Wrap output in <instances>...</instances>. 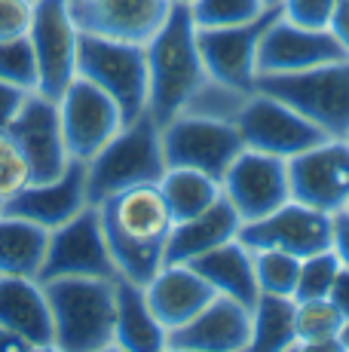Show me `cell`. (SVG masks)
Listing matches in <instances>:
<instances>
[{"mask_svg":"<svg viewBox=\"0 0 349 352\" xmlns=\"http://www.w3.org/2000/svg\"><path fill=\"white\" fill-rule=\"evenodd\" d=\"M98 214L117 276L147 285L166 263V242L174 227L159 187L144 184L107 196L98 202Z\"/></svg>","mask_w":349,"mask_h":352,"instance_id":"obj_1","label":"cell"},{"mask_svg":"<svg viewBox=\"0 0 349 352\" xmlns=\"http://www.w3.org/2000/svg\"><path fill=\"white\" fill-rule=\"evenodd\" d=\"M147 52V113L153 123H169L184 111L209 74L199 52V28L187 6H172L169 19L144 43Z\"/></svg>","mask_w":349,"mask_h":352,"instance_id":"obj_2","label":"cell"},{"mask_svg":"<svg viewBox=\"0 0 349 352\" xmlns=\"http://www.w3.org/2000/svg\"><path fill=\"white\" fill-rule=\"evenodd\" d=\"M169 162L163 153V129L150 113H141L132 123H123L120 132L86 160V190L89 202L98 206L107 196H117L132 187L159 184Z\"/></svg>","mask_w":349,"mask_h":352,"instance_id":"obj_3","label":"cell"},{"mask_svg":"<svg viewBox=\"0 0 349 352\" xmlns=\"http://www.w3.org/2000/svg\"><path fill=\"white\" fill-rule=\"evenodd\" d=\"M40 285L52 313V349H113V279H52Z\"/></svg>","mask_w":349,"mask_h":352,"instance_id":"obj_4","label":"cell"},{"mask_svg":"<svg viewBox=\"0 0 349 352\" xmlns=\"http://www.w3.org/2000/svg\"><path fill=\"white\" fill-rule=\"evenodd\" d=\"M77 77L95 83L117 101L123 123L147 113V52L144 43L80 31Z\"/></svg>","mask_w":349,"mask_h":352,"instance_id":"obj_5","label":"cell"},{"mask_svg":"<svg viewBox=\"0 0 349 352\" xmlns=\"http://www.w3.org/2000/svg\"><path fill=\"white\" fill-rule=\"evenodd\" d=\"M254 89L291 104L297 113L322 129L328 138H346L349 132V58L319 65L297 74H270L258 77Z\"/></svg>","mask_w":349,"mask_h":352,"instance_id":"obj_6","label":"cell"},{"mask_svg":"<svg viewBox=\"0 0 349 352\" xmlns=\"http://www.w3.org/2000/svg\"><path fill=\"white\" fill-rule=\"evenodd\" d=\"M52 279H117L98 206H86L62 227L49 230L37 282Z\"/></svg>","mask_w":349,"mask_h":352,"instance_id":"obj_7","label":"cell"},{"mask_svg":"<svg viewBox=\"0 0 349 352\" xmlns=\"http://www.w3.org/2000/svg\"><path fill=\"white\" fill-rule=\"evenodd\" d=\"M159 129H163V153L169 166L196 168L218 181L245 151L236 123H224V120L178 113Z\"/></svg>","mask_w":349,"mask_h":352,"instance_id":"obj_8","label":"cell"},{"mask_svg":"<svg viewBox=\"0 0 349 352\" xmlns=\"http://www.w3.org/2000/svg\"><path fill=\"white\" fill-rule=\"evenodd\" d=\"M236 129L243 135V144L248 151L270 153L279 160H291L304 153L306 147L319 144L322 129H315L304 113H297L291 104L270 96L264 89H251L236 117Z\"/></svg>","mask_w":349,"mask_h":352,"instance_id":"obj_9","label":"cell"},{"mask_svg":"<svg viewBox=\"0 0 349 352\" xmlns=\"http://www.w3.org/2000/svg\"><path fill=\"white\" fill-rule=\"evenodd\" d=\"M28 40L34 46L40 89L43 96L58 98L77 77V40L80 28L74 22L71 0H37L31 12Z\"/></svg>","mask_w":349,"mask_h":352,"instance_id":"obj_10","label":"cell"},{"mask_svg":"<svg viewBox=\"0 0 349 352\" xmlns=\"http://www.w3.org/2000/svg\"><path fill=\"white\" fill-rule=\"evenodd\" d=\"M291 199L340 214L349 206V144L346 138H322L304 153L288 160Z\"/></svg>","mask_w":349,"mask_h":352,"instance_id":"obj_11","label":"cell"},{"mask_svg":"<svg viewBox=\"0 0 349 352\" xmlns=\"http://www.w3.org/2000/svg\"><path fill=\"white\" fill-rule=\"evenodd\" d=\"M56 101L71 160H92L123 126V113H120L117 101L83 77H74L68 89Z\"/></svg>","mask_w":349,"mask_h":352,"instance_id":"obj_12","label":"cell"},{"mask_svg":"<svg viewBox=\"0 0 349 352\" xmlns=\"http://www.w3.org/2000/svg\"><path fill=\"white\" fill-rule=\"evenodd\" d=\"M239 239L251 252L258 248H279L294 257H310L331 248L334 239V214L310 208L297 199H288L276 212L239 227Z\"/></svg>","mask_w":349,"mask_h":352,"instance_id":"obj_13","label":"cell"},{"mask_svg":"<svg viewBox=\"0 0 349 352\" xmlns=\"http://www.w3.org/2000/svg\"><path fill=\"white\" fill-rule=\"evenodd\" d=\"M279 19V6L264 10L258 19L230 28H199V52L205 74L221 83L251 92L258 83V50L267 28Z\"/></svg>","mask_w":349,"mask_h":352,"instance_id":"obj_14","label":"cell"},{"mask_svg":"<svg viewBox=\"0 0 349 352\" xmlns=\"http://www.w3.org/2000/svg\"><path fill=\"white\" fill-rule=\"evenodd\" d=\"M221 193L236 208L239 221H258L264 214L276 212L291 199L288 184V160L270 157V153L245 151L233 160V166L221 178Z\"/></svg>","mask_w":349,"mask_h":352,"instance_id":"obj_15","label":"cell"},{"mask_svg":"<svg viewBox=\"0 0 349 352\" xmlns=\"http://www.w3.org/2000/svg\"><path fill=\"white\" fill-rule=\"evenodd\" d=\"M6 132L28 160L31 181H52L68 168L71 153L68 144H65L56 98L43 96V92H31Z\"/></svg>","mask_w":349,"mask_h":352,"instance_id":"obj_16","label":"cell"},{"mask_svg":"<svg viewBox=\"0 0 349 352\" xmlns=\"http://www.w3.org/2000/svg\"><path fill=\"white\" fill-rule=\"evenodd\" d=\"M340 58H349V56L328 28H304V25L285 22L279 16L267 28L264 40H260L258 77L310 71V67H319V65L340 62Z\"/></svg>","mask_w":349,"mask_h":352,"instance_id":"obj_17","label":"cell"},{"mask_svg":"<svg viewBox=\"0 0 349 352\" xmlns=\"http://www.w3.org/2000/svg\"><path fill=\"white\" fill-rule=\"evenodd\" d=\"M86 206H92L89 190H86V162L71 160L58 178L31 181L16 196H10L3 202V212L31 221L43 230H56L77 212H83Z\"/></svg>","mask_w":349,"mask_h":352,"instance_id":"obj_18","label":"cell"},{"mask_svg":"<svg viewBox=\"0 0 349 352\" xmlns=\"http://www.w3.org/2000/svg\"><path fill=\"white\" fill-rule=\"evenodd\" d=\"M74 22L80 31L102 37L147 43L169 19V0H71Z\"/></svg>","mask_w":349,"mask_h":352,"instance_id":"obj_19","label":"cell"},{"mask_svg":"<svg viewBox=\"0 0 349 352\" xmlns=\"http://www.w3.org/2000/svg\"><path fill=\"white\" fill-rule=\"evenodd\" d=\"M251 340V309L230 297H218L190 322L169 331L174 352H243Z\"/></svg>","mask_w":349,"mask_h":352,"instance_id":"obj_20","label":"cell"},{"mask_svg":"<svg viewBox=\"0 0 349 352\" xmlns=\"http://www.w3.org/2000/svg\"><path fill=\"white\" fill-rule=\"evenodd\" d=\"M144 294L166 331L181 328L214 300L212 285L190 263H163L157 276L144 285Z\"/></svg>","mask_w":349,"mask_h":352,"instance_id":"obj_21","label":"cell"},{"mask_svg":"<svg viewBox=\"0 0 349 352\" xmlns=\"http://www.w3.org/2000/svg\"><path fill=\"white\" fill-rule=\"evenodd\" d=\"M0 324L28 340L31 349H52V313L37 279L0 276Z\"/></svg>","mask_w":349,"mask_h":352,"instance_id":"obj_22","label":"cell"},{"mask_svg":"<svg viewBox=\"0 0 349 352\" xmlns=\"http://www.w3.org/2000/svg\"><path fill=\"white\" fill-rule=\"evenodd\" d=\"M117 316H113V349L123 352H159L169 349V331L153 316L144 285L123 276L113 279Z\"/></svg>","mask_w":349,"mask_h":352,"instance_id":"obj_23","label":"cell"},{"mask_svg":"<svg viewBox=\"0 0 349 352\" xmlns=\"http://www.w3.org/2000/svg\"><path fill=\"white\" fill-rule=\"evenodd\" d=\"M239 227H243V221H239L236 208L221 196L205 212L193 214V218H187V221H178V224L172 227L169 242H166V263L196 261V257H203L205 252H212V248L236 239Z\"/></svg>","mask_w":349,"mask_h":352,"instance_id":"obj_24","label":"cell"},{"mask_svg":"<svg viewBox=\"0 0 349 352\" xmlns=\"http://www.w3.org/2000/svg\"><path fill=\"white\" fill-rule=\"evenodd\" d=\"M190 267L209 282L218 297H230V300L243 303L248 309L260 297L258 276H254V252L239 236L205 252L196 261H190Z\"/></svg>","mask_w":349,"mask_h":352,"instance_id":"obj_25","label":"cell"},{"mask_svg":"<svg viewBox=\"0 0 349 352\" xmlns=\"http://www.w3.org/2000/svg\"><path fill=\"white\" fill-rule=\"evenodd\" d=\"M46 242H49V230L0 212V276L37 279L46 257Z\"/></svg>","mask_w":349,"mask_h":352,"instance_id":"obj_26","label":"cell"},{"mask_svg":"<svg viewBox=\"0 0 349 352\" xmlns=\"http://www.w3.org/2000/svg\"><path fill=\"white\" fill-rule=\"evenodd\" d=\"M251 352L297 349V300L279 294H260L251 307Z\"/></svg>","mask_w":349,"mask_h":352,"instance_id":"obj_27","label":"cell"},{"mask_svg":"<svg viewBox=\"0 0 349 352\" xmlns=\"http://www.w3.org/2000/svg\"><path fill=\"white\" fill-rule=\"evenodd\" d=\"M159 193H163L166 206L172 212V221H187L193 214L205 212L209 206L221 199V181L212 178L205 172H196V168H181V166H169L166 175L159 178Z\"/></svg>","mask_w":349,"mask_h":352,"instance_id":"obj_28","label":"cell"},{"mask_svg":"<svg viewBox=\"0 0 349 352\" xmlns=\"http://www.w3.org/2000/svg\"><path fill=\"white\" fill-rule=\"evenodd\" d=\"M344 316L328 297L297 300V349H344Z\"/></svg>","mask_w":349,"mask_h":352,"instance_id":"obj_29","label":"cell"},{"mask_svg":"<svg viewBox=\"0 0 349 352\" xmlns=\"http://www.w3.org/2000/svg\"><path fill=\"white\" fill-rule=\"evenodd\" d=\"M245 98H248L245 89H236V86H230V83H221V80H214V77H205L203 83L196 86V92L187 98V104H184V111L181 113L236 123Z\"/></svg>","mask_w":349,"mask_h":352,"instance_id":"obj_30","label":"cell"},{"mask_svg":"<svg viewBox=\"0 0 349 352\" xmlns=\"http://www.w3.org/2000/svg\"><path fill=\"white\" fill-rule=\"evenodd\" d=\"M300 273V257L279 252V248H258L254 252V276H258L260 294L294 297Z\"/></svg>","mask_w":349,"mask_h":352,"instance_id":"obj_31","label":"cell"},{"mask_svg":"<svg viewBox=\"0 0 349 352\" xmlns=\"http://www.w3.org/2000/svg\"><path fill=\"white\" fill-rule=\"evenodd\" d=\"M0 80L19 86L25 92L40 89V71H37L34 46H31L28 34L0 40Z\"/></svg>","mask_w":349,"mask_h":352,"instance_id":"obj_32","label":"cell"},{"mask_svg":"<svg viewBox=\"0 0 349 352\" xmlns=\"http://www.w3.org/2000/svg\"><path fill=\"white\" fill-rule=\"evenodd\" d=\"M264 10V0H196L190 6V16L196 28H230L258 19Z\"/></svg>","mask_w":349,"mask_h":352,"instance_id":"obj_33","label":"cell"},{"mask_svg":"<svg viewBox=\"0 0 349 352\" xmlns=\"http://www.w3.org/2000/svg\"><path fill=\"white\" fill-rule=\"evenodd\" d=\"M344 270L340 257L334 248H325L319 254H310L300 261L297 288H294V300H315V297H328L337 273Z\"/></svg>","mask_w":349,"mask_h":352,"instance_id":"obj_34","label":"cell"},{"mask_svg":"<svg viewBox=\"0 0 349 352\" xmlns=\"http://www.w3.org/2000/svg\"><path fill=\"white\" fill-rule=\"evenodd\" d=\"M31 184V168L19 144L10 138V132H0V199H10Z\"/></svg>","mask_w":349,"mask_h":352,"instance_id":"obj_35","label":"cell"},{"mask_svg":"<svg viewBox=\"0 0 349 352\" xmlns=\"http://www.w3.org/2000/svg\"><path fill=\"white\" fill-rule=\"evenodd\" d=\"M340 0H282L279 16L304 28H328Z\"/></svg>","mask_w":349,"mask_h":352,"instance_id":"obj_36","label":"cell"},{"mask_svg":"<svg viewBox=\"0 0 349 352\" xmlns=\"http://www.w3.org/2000/svg\"><path fill=\"white\" fill-rule=\"evenodd\" d=\"M31 0H0V40L22 37L31 28Z\"/></svg>","mask_w":349,"mask_h":352,"instance_id":"obj_37","label":"cell"},{"mask_svg":"<svg viewBox=\"0 0 349 352\" xmlns=\"http://www.w3.org/2000/svg\"><path fill=\"white\" fill-rule=\"evenodd\" d=\"M31 92L19 89V86L6 83V80H0V132H6L10 123L19 117V111H22V104L28 101Z\"/></svg>","mask_w":349,"mask_h":352,"instance_id":"obj_38","label":"cell"},{"mask_svg":"<svg viewBox=\"0 0 349 352\" xmlns=\"http://www.w3.org/2000/svg\"><path fill=\"white\" fill-rule=\"evenodd\" d=\"M331 248L337 252L340 263L349 270V212L334 214V239H331Z\"/></svg>","mask_w":349,"mask_h":352,"instance_id":"obj_39","label":"cell"},{"mask_svg":"<svg viewBox=\"0 0 349 352\" xmlns=\"http://www.w3.org/2000/svg\"><path fill=\"white\" fill-rule=\"evenodd\" d=\"M328 31L337 37V43L344 46V52L349 56V0H340V3H337L331 22H328Z\"/></svg>","mask_w":349,"mask_h":352,"instance_id":"obj_40","label":"cell"},{"mask_svg":"<svg viewBox=\"0 0 349 352\" xmlns=\"http://www.w3.org/2000/svg\"><path fill=\"white\" fill-rule=\"evenodd\" d=\"M328 300L340 309V316H344V319H349V270L346 267L340 270L337 279H334L331 291H328Z\"/></svg>","mask_w":349,"mask_h":352,"instance_id":"obj_41","label":"cell"},{"mask_svg":"<svg viewBox=\"0 0 349 352\" xmlns=\"http://www.w3.org/2000/svg\"><path fill=\"white\" fill-rule=\"evenodd\" d=\"M0 352H31V343L22 340L16 331H10V328L0 324Z\"/></svg>","mask_w":349,"mask_h":352,"instance_id":"obj_42","label":"cell"},{"mask_svg":"<svg viewBox=\"0 0 349 352\" xmlns=\"http://www.w3.org/2000/svg\"><path fill=\"white\" fill-rule=\"evenodd\" d=\"M340 343H344V349H349V319L344 322V331H340Z\"/></svg>","mask_w":349,"mask_h":352,"instance_id":"obj_43","label":"cell"},{"mask_svg":"<svg viewBox=\"0 0 349 352\" xmlns=\"http://www.w3.org/2000/svg\"><path fill=\"white\" fill-rule=\"evenodd\" d=\"M169 3H172V6H187V10H190V6L196 3V0H169Z\"/></svg>","mask_w":349,"mask_h":352,"instance_id":"obj_44","label":"cell"},{"mask_svg":"<svg viewBox=\"0 0 349 352\" xmlns=\"http://www.w3.org/2000/svg\"><path fill=\"white\" fill-rule=\"evenodd\" d=\"M282 0H264V6H279Z\"/></svg>","mask_w":349,"mask_h":352,"instance_id":"obj_45","label":"cell"},{"mask_svg":"<svg viewBox=\"0 0 349 352\" xmlns=\"http://www.w3.org/2000/svg\"><path fill=\"white\" fill-rule=\"evenodd\" d=\"M0 212H3V199H0Z\"/></svg>","mask_w":349,"mask_h":352,"instance_id":"obj_46","label":"cell"},{"mask_svg":"<svg viewBox=\"0 0 349 352\" xmlns=\"http://www.w3.org/2000/svg\"><path fill=\"white\" fill-rule=\"evenodd\" d=\"M346 144H349V132H346Z\"/></svg>","mask_w":349,"mask_h":352,"instance_id":"obj_47","label":"cell"},{"mask_svg":"<svg viewBox=\"0 0 349 352\" xmlns=\"http://www.w3.org/2000/svg\"><path fill=\"white\" fill-rule=\"evenodd\" d=\"M31 3H37V0H31Z\"/></svg>","mask_w":349,"mask_h":352,"instance_id":"obj_48","label":"cell"},{"mask_svg":"<svg viewBox=\"0 0 349 352\" xmlns=\"http://www.w3.org/2000/svg\"><path fill=\"white\" fill-rule=\"evenodd\" d=\"M346 212H349V206H346Z\"/></svg>","mask_w":349,"mask_h":352,"instance_id":"obj_49","label":"cell"}]
</instances>
